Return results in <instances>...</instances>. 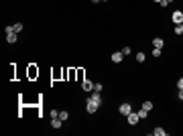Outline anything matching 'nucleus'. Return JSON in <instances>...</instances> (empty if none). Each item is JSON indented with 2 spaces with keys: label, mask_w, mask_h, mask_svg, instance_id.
Returning a JSON list of instances; mask_svg holds the SVG:
<instances>
[{
  "label": "nucleus",
  "mask_w": 183,
  "mask_h": 136,
  "mask_svg": "<svg viewBox=\"0 0 183 136\" xmlns=\"http://www.w3.org/2000/svg\"><path fill=\"white\" fill-rule=\"evenodd\" d=\"M12 26H14V33H23V23H16V24H12Z\"/></svg>",
  "instance_id": "obj_13"
},
{
  "label": "nucleus",
  "mask_w": 183,
  "mask_h": 136,
  "mask_svg": "<svg viewBox=\"0 0 183 136\" xmlns=\"http://www.w3.org/2000/svg\"><path fill=\"white\" fill-rule=\"evenodd\" d=\"M92 2H94V4H98V2H102V0H92Z\"/></svg>",
  "instance_id": "obj_23"
},
{
  "label": "nucleus",
  "mask_w": 183,
  "mask_h": 136,
  "mask_svg": "<svg viewBox=\"0 0 183 136\" xmlns=\"http://www.w3.org/2000/svg\"><path fill=\"white\" fill-rule=\"evenodd\" d=\"M163 45H165V41H163L161 37H155V39H153V47H157V49H163Z\"/></svg>",
  "instance_id": "obj_9"
},
{
  "label": "nucleus",
  "mask_w": 183,
  "mask_h": 136,
  "mask_svg": "<svg viewBox=\"0 0 183 136\" xmlns=\"http://www.w3.org/2000/svg\"><path fill=\"white\" fill-rule=\"evenodd\" d=\"M61 124H63V120H61V118H51V126H53V128H55V130H59V128H61Z\"/></svg>",
  "instance_id": "obj_7"
},
{
  "label": "nucleus",
  "mask_w": 183,
  "mask_h": 136,
  "mask_svg": "<svg viewBox=\"0 0 183 136\" xmlns=\"http://www.w3.org/2000/svg\"><path fill=\"white\" fill-rule=\"evenodd\" d=\"M177 90H183V77L179 81H177Z\"/></svg>",
  "instance_id": "obj_21"
},
{
  "label": "nucleus",
  "mask_w": 183,
  "mask_h": 136,
  "mask_svg": "<svg viewBox=\"0 0 183 136\" xmlns=\"http://www.w3.org/2000/svg\"><path fill=\"white\" fill-rule=\"evenodd\" d=\"M137 61H138V63H145V61H147V53L138 51V53H137Z\"/></svg>",
  "instance_id": "obj_11"
},
{
  "label": "nucleus",
  "mask_w": 183,
  "mask_h": 136,
  "mask_svg": "<svg viewBox=\"0 0 183 136\" xmlns=\"http://www.w3.org/2000/svg\"><path fill=\"white\" fill-rule=\"evenodd\" d=\"M16 39H18V33H8L6 35V43H16Z\"/></svg>",
  "instance_id": "obj_8"
},
{
  "label": "nucleus",
  "mask_w": 183,
  "mask_h": 136,
  "mask_svg": "<svg viewBox=\"0 0 183 136\" xmlns=\"http://www.w3.org/2000/svg\"><path fill=\"white\" fill-rule=\"evenodd\" d=\"M177 98H179V100L183 102V90H179V96H177Z\"/></svg>",
  "instance_id": "obj_22"
},
{
  "label": "nucleus",
  "mask_w": 183,
  "mask_h": 136,
  "mask_svg": "<svg viewBox=\"0 0 183 136\" xmlns=\"http://www.w3.org/2000/svg\"><path fill=\"white\" fill-rule=\"evenodd\" d=\"M102 2H108V0H102Z\"/></svg>",
  "instance_id": "obj_26"
},
{
  "label": "nucleus",
  "mask_w": 183,
  "mask_h": 136,
  "mask_svg": "<svg viewBox=\"0 0 183 136\" xmlns=\"http://www.w3.org/2000/svg\"><path fill=\"white\" fill-rule=\"evenodd\" d=\"M142 108H145V110H153V102H149V100H147V102H142Z\"/></svg>",
  "instance_id": "obj_15"
},
{
  "label": "nucleus",
  "mask_w": 183,
  "mask_h": 136,
  "mask_svg": "<svg viewBox=\"0 0 183 136\" xmlns=\"http://www.w3.org/2000/svg\"><path fill=\"white\" fill-rule=\"evenodd\" d=\"M175 33H177V35H183V23H179L177 26H175Z\"/></svg>",
  "instance_id": "obj_16"
},
{
  "label": "nucleus",
  "mask_w": 183,
  "mask_h": 136,
  "mask_svg": "<svg viewBox=\"0 0 183 136\" xmlns=\"http://www.w3.org/2000/svg\"><path fill=\"white\" fill-rule=\"evenodd\" d=\"M100 106H102V93L92 91L90 98H86V110H88V114H96Z\"/></svg>",
  "instance_id": "obj_1"
},
{
  "label": "nucleus",
  "mask_w": 183,
  "mask_h": 136,
  "mask_svg": "<svg viewBox=\"0 0 183 136\" xmlns=\"http://www.w3.org/2000/svg\"><path fill=\"white\" fill-rule=\"evenodd\" d=\"M167 2H169V4H171V2H175V0H167Z\"/></svg>",
  "instance_id": "obj_24"
},
{
  "label": "nucleus",
  "mask_w": 183,
  "mask_h": 136,
  "mask_svg": "<svg viewBox=\"0 0 183 136\" xmlns=\"http://www.w3.org/2000/svg\"><path fill=\"white\" fill-rule=\"evenodd\" d=\"M126 120H128V124H130V126H137L140 118H138V114H137V112H130L128 116H126Z\"/></svg>",
  "instance_id": "obj_3"
},
{
  "label": "nucleus",
  "mask_w": 183,
  "mask_h": 136,
  "mask_svg": "<svg viewBox=\"0 0 183 136\" xmlns=\"http://www.w3.org/2000/svg\"><path fill=\"white\" fill-rule=\"evenodd\" d=\"M153 57H161V49L155 47V49H153Z\"/></svg>",
  "instance_id": "obj_19"
},
{
  "label": "nucleus",
  "mask_w": 183,
  "mask_h": 136,
  "mask_svg": "<svg viewBox=\"0 0 183 136\" xmlns=\"http://www.w3.org/2000/svg\"><path fill=\"white\" fill-rule=\"evenodd\" d=\"M155 2H159V4H161V2H163V0H155Z\"/></svg>",
  "instance_id": "obj_25"
},
{
  "label": "nucleus",
  "mask_w": 183,
  "mask_h": 136,
  "mask_svg": "<svg viewBox=\"0 0 183 136\" xmlns=\"http://www.w3.org/2000/svg\"><path fill=\"white\" fill-rule=\"evenodd\" d=\"M4 33L8 35V33H14V26H6V29H4Z\"/></svg>",
  "instance_id": "obj_20"
},
{
  "label": "nucleus",
  "mask_w": 183,
  "mask_h": 136,
  "mask_svg": "<svg viewBox=\"0 0 183 136\" xmlns=\"http://www.w3.org/2000/svg\"><path fill=\"white\" fill-rule=\"evenodd\" d=\"M122 53H124V57H126V55H130V53H132V49H130V47H124V49H122Z\"/></svg>",
  "instance_id": "obj_18"
},
{
  "label": "nucleus",
  "mask_w": 183,
  "mask_h": 136,
  "mask_svg": "<svg viewBox=\"0 0 183 136\" xmlns=\"http://www.w3.org/2000/svg\"><path fill=\"white\" fill-rule=\"evenodd\" d=\"M59 118H61V120L65 122V120L69 118V112H65V110H61V112H59Z\"/></svg>",
  "instance_id": "obj_14"
},
{
  "label": "nucleus",
  "mask_w": 183,
  "mask_h": 136,
  "mask_svg": "<svg viewBox=\"0 0 183 136\" xmlns=\"http://www.w3.org/2000/svg\"><path fill=\"white\" fill-rule=\"evenodd\" d=\"M130 112H132V106H130L128 102L120 104V108H118V114H122V116H128Z\"/></svg>",
  "instance_id": "obj_2"
},
{
  "label": "nucleus",
  "mask_w": 183,
  "mask_h": 136,
  "mask_svg": "<svg viewBox=\"0 0 183 136\" xmlns=\"http://www.w3.org/2000/svg\"><path fill=\"white\" fill-rule=\"evenodd\" d=\"M122 59H124V53H122V51L112 53V61H114V63H122Z\"/></svg>",
  "instance_id": "obj_6"
},
{
  "label": "nucleus",
  "mask_w": 183,
  "mask_h": 136,
  "mask_svg": "<svg viewBox=\"0 0 183 136\" xmlns=\"http://www.w3.org/2000/svg\"><path fill=\"white\" fill-rule=\"evenodd\" d=\"M94 85H96V83H92L90 79L81 81V90H83V91H94Z\"/></svg>",
  "instance_id": "obj_4"
},
{
  "label": "nucleus",
  "mask_w": 183,
  "mask_h": 136,
  "mask_svg": "<svg viewBox=\"0 0 183 136\" xmlns=\"http://www.w3.org/2000/svg\"><path fill=\"white\" fill-rule=\"evenodd\" d=\"M153 134H155V136H167V130H165V128H161V126H157V128L153 130Z\"/></svg>",
  "instance_id": "obj_10"
},
{
  "label": "nucleus",
  "mask_w": 183,
  "mask_h": 136,
  "mask_svg": "<svg viewBox=\"0 0 183 136\" xmlns=\"http://www.w3.org/2000/svg\"><path fill=\"white\" fill-rule=\"evenodd\" d=\"M102 83H96V85H94V91H98V93H102Z\"/></svg>",
  "instance_id": "obj_17"
},
{
  "label": "nucleus",
  "mask_w": 183,
  "mask_h": 136,
  "mask_svg": "<svg viewBox=\"0 0 183 136\" xmlns=\"http://www.w3.org/2000/svg\"><path fill=\"white\" fill-rule=\"evenodd\" d=\"M173 23H175V24L183 23V12L181 10H175V12H173Z\"/></svg>",
  "instance_id": "obj_5"
},
{
  "label": "nucleus",
  "mask_w": 183,
  "mask_h": 136,
  "mask_svg": "<svg viewBox=\"0 0 183 136\" xmlns=\"http://www.w3.org/2000/svg\"><path fill=\"white\" fill-rule=\"evenodd\" d=\"M181 37H183V35H181Z\"/></svg>",
  "instance_id": "obj_27"
},
{
  "label": "nucleus",
  "mask_w": 183,
  "mask_h": 136,
  "mask_svg": "<svg viewBox=\"0 0 183 136\" xmlns=\"http://www.w3.org/2000/svg\"><path fill=\"white\" fill-rule=\"evenodd\" d=\"M138 118H140V120H145V118H147V116H149V110H145V108H140V110H138Z\"/></svg>",
  "instance_id": "obj_12"
}]
</instances>
